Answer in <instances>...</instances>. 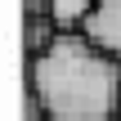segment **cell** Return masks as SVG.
I'll use <instances>...</instances> for the list:
<instances>
[{"label":"cell","instance_id":"cell-1","mask_svg":"<svg viewBox=\"0 0 121 121\" xmlns=\"http://www.w3.org/2000/svg\"><path fill=\"white\" fill-rule=\"evenodd\" d=\"M31 94L49 121H112L121 117V58L99 49L81 27L58 31L31 54Z\"/></svg>","mask_w":121,"mask_h":121},{"label":"cell","instance_id":"cell-2","mask_svg":"<svg viewBox=\"0 0 121 121\" xmlns=\"http://www.w3.org/2000/svg\"><path fill=\"white\" fill-rule=\"evenodd\" d=\"M81 31H85L99 49H108V54L121 58V0H94V9L85 13Z\"/></svg>","mask_w":121,"mask_h":121},{"label":"cell","instance_id":"cell-3","mask_svg":"<svg viewBox=\"0 0 121 121\" xmlns=\"http://www.w3.org/2000/svg\"><path fill=\"white\" fill-rule=\"evenodd\" d=\"M90 9H94V0H49V13H54L58 31H76Z\"/></svg>","mask_w":121,"mask_h":121},{"label":"cell","instance_id":"cell-4","mask_svg":"<svg viewBox=\"0 0 121 121\" xmlns=\"http://www.w3.org/2000/svg\"><path fill=\"white\" fill-rule=\"evenodd\" d=\"M112 121H121V117H112Z\"/></svg>","mask_w":121,"mask_h":121}]
</instances>
